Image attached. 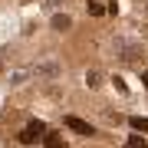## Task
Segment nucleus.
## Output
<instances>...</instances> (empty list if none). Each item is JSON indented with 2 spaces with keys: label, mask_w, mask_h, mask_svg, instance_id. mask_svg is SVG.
<instances>
[{
  "label": "nucleus",
  "mask_w": 148,
  "mask_h": 148,
  "mask_svg": "<svg viewBox=\"0 0 148 148\" xmlns=\"http://www.w3.org/2000/svg\"><path fill=\"white\" fill-rule=\"evenodd\" d=\"M43 135H46V125H43V122H30V125H23L20 142L23 145H33V142H43Z\"/></svg>",
  "instance_id": "nucleus-1"
},
{
  "label": "nucleus",
  "mask_w": 148,
  "mask_h": 148,
  "mask_svg": "<svg viewBox=\"0 0 148 148\" xmlns=\"http://www.w3.org/2000/svg\"><path fill=\"white\" fill-rule=\"evenodd\" d=\"M66 128H73L76 135H95V128L89 125V122H82V119H76V115H66Z\"/></svg>",
  "instance_id": "nucleus-2"
},
{
  "label": "nucleus",
  "mask_w": 148,
  "mask_h": 148,
  "mask_svg": "<svg viewBox=\"0 0 148 148\" xmlns=\"http://www.w3.org/2000/svg\"><path fill=\"white\" fill-rule=\"evenodd\" d=\"M128 125H132L135 132H148V119H142V115H132V119H128Z\"/></svg>",
  "instance_id": "nucleus-3"
},
{
  "label": "nucleus",
  "mask_w": 148,
  "mask_h": 148,
  "mask_svg": "<svg viewBox=\"0 0 148 148\" xmlns=\"http://www.w3.org/2000/svg\"><path fill=\"white\" fill-rule=\"evenodd\" d=\"M86 10H89L92 16H102V13H106V7H102V0H89V3H86Z\"/></svg>",
  "instance_id": "nucleus-4"
},
{
  "label": "nucleus",
  "mask_w": 148,
  "mask_h": 148,
  "mask_svg": "<svg viewBox=\"0 0 148 148\" xmlns=\"http://www.w3.org/2000/svg\"><path fill=\"white\" fill-rule=\"evenodd\" d=\"M69 23H73V20H69L66 13H59V16H53V30H69Z\"/></svg>",
  "instance_id": "nucleus-5"
},
{
  "label": "nucleus",
  "mask_w": 148,
  "mask_h": 148,
  "mask_svg": "<svg viewBox=\"0 0 148 148\" xmlns=\"http://www.w3.org/2000/svg\"><path fill=\"white\" fill-rule=\"evenodd\" d=\"M43 142H46V145H63V138H59V135H46Z\"/></svg>",
  "instance_id": "nucleus-6"
},
{
  "label": "nucleus",
  "mask_w": 148,
  "mask_h": 148,
  "mask_svg": "<svg viewBox=\"0 0 148 148\" xmlns=\"http://www.w3.org/2000/svg\"><path fill=\"white\" fill-rule=\"evenodd\" d=\"M128 145H132V148H135V145H145V135H132V138H128Z\"/></svg>",
  "instance_id": "nucleus-7"
},
{
  "label": "nucleus",
  "mask_w": 148,
  "mask_h": 148,
  "mask_svg": "<svg viewBox=\"0 0 148 148\" xmlns=\"http://www.w3.org/2000/svg\"><path fill=\"white\" fill-rule=\"evenodd\" d=\"M142 82H145V89H148V73H145V76H142Z\"/></svg>",
  "instance_id": "nucleus-8"
},
{
  "label": "nucleus",
  "mask_w": 148,
  "mask_h": 148,
  "mask_svg": "<svg viewBox=\"0 0 148 148\" xmlns=\"http://www.w3.org/2000/svg\"><path fill=\"white\" fill-rule=\"evenodd\" d=\"M0 73H3V63H0Z\"/></svg>",
  "instance_id": "nucleus-9"
}]
</instances>
